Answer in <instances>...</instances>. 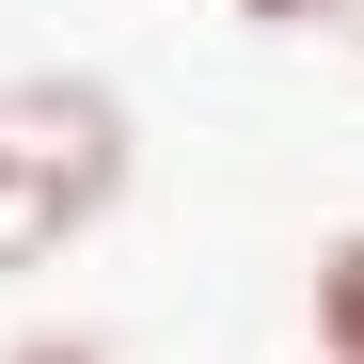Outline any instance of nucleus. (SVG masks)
Here are the masks:
<instances>
[{
	"label": "nucleus",
	"instance_id": "1",
	"mask_svg": "<svg viewBox=\"0 0 364 364\" xmlns=\"http://www.w3.org/2000/svg\"><path fill=\"white\" fill-rule=\"evenodd\" d=\"M127 95L80 80V64H0V285H32V269H64L80 237L127 206Z\"/></svg>",
	"mask_w": 364,
	"mask_h": 364
},
{
	"label": "nucleus",
	"instance_id": "3",
	"mask_svg": "<svg viewBox=\"0 0 364 364\" xmlns=\"http://www.w3.org/2000/svg\"><path fill=\"white\" fill-rule=\"evenodd\" d=\"M0 364H111V333H80V317H48V333H16Z\"/></svg>",
	"mask_w": 364,
	"mask_h": 364
},
{
	"label": "nucleus",
	"instance_id": "4",
	"mask_svg": "<svg viewBox=\"0 0 364 364\" xmlns=\"http://www.w3.org/2000/svg\"><path fill=\"white\" fill-rule=\"evenodd\" d=\"M254 32H317V16H348V0H237Z\"/></svg>",
	"mask_w": 364,
	"mask_h": 364
},
{
	"label": "nucleus",
	"instance_id": "2",
	"mask_svg": "<svg viewBox=\"0 0 364 364\" xmlns=\"http://www.w3.org/2000/svg\"><path fill=\"white\" fill-rule=\"evenodd\" d=\"M301 364H364V222L348 237H317V269H301Z\"/></svg>",
	"mask_w": 364,
	"mask_h": 364
},
{
	"label": "nucleus",
	"instance_id": "5",
	"mask_svg": "<svg viewBox=\"0 0 364 364\" xmlns=\"http://www.w3.org/2000/svg\"><path fill=\"white\" fill-rule=\"evenodd\" d=\"M348 48H364V0H348Z\"/></svg>",
	"mask_w": 364,
	"mask_h": 364
}]
</instances>
